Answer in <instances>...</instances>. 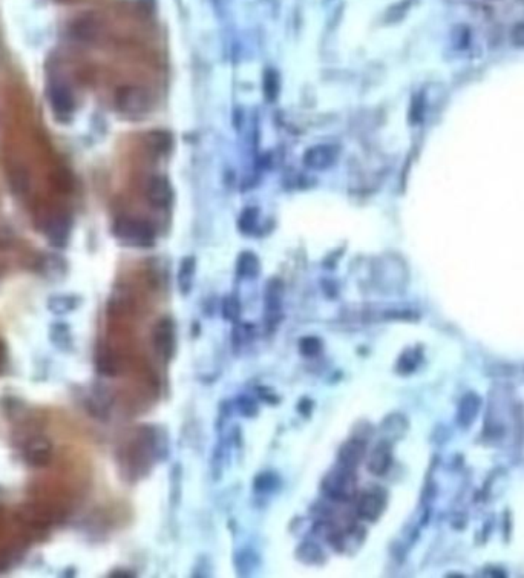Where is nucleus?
<instances>
[{
	"instance_id": "obj_36",
	"label": "nucleus",
	"mask_w": 524,
	"mask_h": 578,
	"mask_svg": "<svg viewBox=\"0 0 524 578\" xmlns=\"http://www.w3.org/2000/svg\"><path fill=\"white\" fill-rule=\"evenodd\" d=\"M451 41H452V46L457 49V51H463V49H466L469 46V41H471V34H469V29L466 27H457L454 29L452 36H451Z\"/></svg>"
},
{
	"instance_id": "obj_15",
	"label": "nucleus",
	"mask_w": 524,
	"mask_h": 578,
	"mask_svg": "<svg viewBox=\"0 0 524 578\" xmlns=\"http://www.w3.org/2000/svg\"><path fill=\"white\" fill-rule=\"evenodd\" d=\"M49 100L54 112L60 117L70 115L74 109V100L71 91L63 85H53L49 89Z\"/></svg>"
},
{
	"instance_id": "obj_14",
	"label": "nucleus",
	"mask_w": 524,
	"mask_h": 578,
	"mask_svg": "<svg viewBox=\"0 0 524 578\" xmlns=\"http://www.w3.org/2000/svg\"><path fill=\"white\" fill-rule=\"evenodd\" d=\"M235 563V571L240 577H251L258 572V569L261 566L259 556L255 551L250 548H242L240 551H236V554L233 557Z\"/></svg>"
},
{
	"instance_id": "obj_10",
	"label": "nucleus",
	"mask_w": 524,
	"mask_h": 578,
	"mask_svg": "<svg viewBox=\"0 0 524 578\" xmlns=\"http://www.w3.org/2000/svg\"><path fill=\"white\" fill-rule=\"evenodd\" d=\"M367 456V442L360 438H353L343 442L337 451V464L356 470Z\"/></svg>"
},
{
	"instance_id": "obj_20",
	"label": "nucleus",
	"mask_w": 524,
	"mask_h": 578,
	"mask_svg": "<svg viewBox=\"0 0 524 578\" xmlns=\"http://www.w3.org/2000/svg\"><path fill=\"white\" fill-rule=\"evenodd\" d=\"M296 557L306 565H320L325 561V556L322 548L315 541H303L301 546L296 549Z\"/></svg>"
},
{
	"instance_id": "obj_13",
	"label": "nucleus",
	"mask_w": 524,
	"mask_h": 578,
	"mask_svg": "<svg viewBox=\"0 0 524 578\" xmlns=\"http://www.w3.org/2000/svg\"><path fill=\"white\" fill-rule=\"evenodd\" d=\"M96 368L101 376L114 378L120 372V359L111 347L100 346L96 353Z\"/></svg>"
},
{
	"instance_id": "obj_33",
	"label": "nucleus",
	"mask_w": 524,
	"mask_h": 578,
	"mask_svg": "<svg viewBox=\"0 0 524 578\" xmlns=\"http://www.w3.org/2000/svg\"><path fill=\"white\" fill-rule=\"evenodd\" d=\"M235 408L238 409V413L244 417H255L259 412L258 402L255 399H251L250 396H246V395L236 398Z\"/></svg>"
},
{
	"instance_id": "obj_24",
	"label": "nucleus",
	"mask_w": 524,
	"mask_h": 578,
	"mask_svg": "<svg viewBox=\"0 0 524 578\" xmlns=\"http://www.w3.org/2000/svg\"><path fill=\"white\" fill-rule=\"evenodd\" d=\"M146 146L155 154H166L172 147V137L166 131H152L146 137Z\"/></svg>"
},
{
	"instance_id": "obj_32",
	"label": "nucleus",
	"mask_w": 524,
	"mask_h": 578,
	"mask_svg": "<svg viewBox=\"0 0 524 578\" xmlns=\"http://www.w3.org/2000/svg\"><path fill=\"white\" fill-rule=\"evenodd\" d=\"M414 2H416V0H400V2L393 5L386 13V22H390V23L400 22L405 15L411 11Z\"/></svg>"
},
{
	"instance_id": "obj_35",
	"label": "nucleus",
	"mask_w": 524,
	"mask_h": 578,
	"mask_svg": "<svg viewBox=\"0 0 524 578\" xmlns=\"http://www.w3.org/2000/svg\"><path fill=\"white\" fill-rule=\"evenodd\" d=\"M251 327L249 324H240L236 322L235 324V329H233V334H232V341H233V346L235 347H242V346H247L251 341Z\"/></svg>"
},
{
	"instance_id": "obj_34",
	"label": "nucleus",
	"mask_w": 524,
	"mask_h": 578,
	"mask_svg": "<svg viewBox=\"0 0 524 578\" xmlns=\"http://www.w3.org/2000/svg\"><path fill=\"white\" fill-rule=\"evenodd\" d=\"M181 465L176 464L173 465L171 471V504L175 506L178 505L180 497H181V488H183V480H181Z\"/></svg>"
},
{
	"instance_id": "obj_9",
	"label": "nucleus",
	"mask_w": 524,
	"mask_h": 578,
	"mask_svg": "<svg viewBox=\"0 0 524 578\" xmlns=\"http://www.w3.org/2000/svg\"><path fill=\"white\" fill-rule=\"evenodd\" d=\"M337 158V150L332 145H316L306 150L302 162L308 169L325 171L332 167Z\"/></svg>"
},
{
	"instance_id": "obj_29",
	"label": "nucleus",
	"mask_w": 524,
	"mask_h": 578,
	"mask_svg": "<svg viewBox=\"0 0 524 578\" xmlns=\"http://www.w3.org/2000/svg\"><path fill=\"white\" fill-rule=\"evenodd\" d=\"M298 350L303 357H315L322 351V341L316 336H303L298 343Z\"/></svg>"
},
{
	"instance_id": "obj_3",
	"label": "nucleus",
	"mask_w": 524,
	"mask_h": 578,
	"mask_svg": "<svg viewBox=\"0 0 524 578\" xmlns=\"http://www.w3.org/2000/svg\"><path fill=\"white\" fill-rule=\"evenodd\" d=\"M115 106L126 117L137 119L149 111L150 96L140 86H123L117 91Z\"/></svg>"
},
{
	"instance_id": "obj_41",
	"label": "nucleus",
	"mask_w": 524,
	"mask_h": 578,
	"mask_svg": "<svg viewBox=\"0 0 524 578\" xmlns=\"http://www.w3.org/2000/svg\"><path fill=\"white\" fill-rule=\"evenodd\" d=\"M298 412H299L302 416L308 417V416L311 414V412H313V400H310V399H307V398L301 399V400L298 402Z\"/></svg>"
},
{
	"instance_id": "obj_18",
	"label": "nucleus",
	"mask_w": 524,
	"mask_h": 578,
	"mask_svg": "<svg viewBox=\"0 0 524 578\" xmlns=\"http://www.w3.org/2000/svg\"><path fill=\"white\" fill-rule=\"evenodd\" d=\"M261 270V263L259 258L253 252H242L238 256V261H236V273H238L241 278L253 280L256 278Z\"/></svg>"
},
{
	"instance_id": "obj_42",
	"label": "nucleus",
	"mask_w": 524,
	"mask_h": 578,
	"mask_svg": "<svg viewBox=\"0 0 524 578\" xmlns=\"http://www.w3.org/2000/svg\"><path fill=\"white\" fill-rule=\"evenodd\" d=\"M111 577H133V572L129 571H114Z\"/></svg>"
},
{
	"instance_id": "obj_12",
	"label": "nucleus",
	"mask_w": 524,
	"mask_h": 578,
	"mask_svg": "<svg viewBox=\"0 0 524 578\" xmlns=\"http://www.w3.org/2000/svg\"><path fill=\"white\" fill-rule=\"evenodd\" d=\"M393 460V451L391 445L386 440L379 442L377 445L373 448V451L369 452V456L367 459V468L371 474L374 475H384L391 466Z\"/></svg>"
},
{
	"instance_id": "obj_37",
	"label": "nucleus",
	"mask_w": 524,
	"mask_h": 578,
	"mask_svg": "<svg viewBox=\"0 0 524 578\" xmlns=\"http://www.w3.org/2000/svg\"><path fill=\"white\" fill-rule=\"evenodd\" d=\"M23 517H25V520H27L28 523L37 525V526L48 525L49 520H51V515H49L48 511L40 509V508H31V509H28L27 513L23 514Z\"/></svg>"
},
{
	"instance_id": "obj_27",
	"label": "nucleus",
	"mask_w": 524,
	"mask_h": 578,
	"mask_svg": "<svg viewBox=\"0 0 524 578\" xmlns=\"http://www.w3.org/2000/svg\"><path fill=\"white\" fill-rule=\"evenodd\" d=\"M258 220H259V211L256 207H247L244 209L242 214L240 215V220H238V228L242 233H251L253 230L256 229L258 225Z\"/></svg>"
},
{
	"instance_id": "obj_30",
	"label": "nucleus",
	"mask_w": 524,
	"mask_h": 578,
	"mask_svg": "<svg viewBox=\"0 0 524 578\" xmlns=\"http://www.w3.org/2000/svg\"><path fill=\"white\" fill-rule=\"evenodd\" d=\"M225 466V448L223 443H218L215 449L212 451V459H210V470H212V477L215 480H219L223 475Z\"/></svg>"
},
{
	"instance_id": "obj_6",
	"label": "nucleus",
	"mask_w": 524,
	"mask_h": 578,
	"mask_svg": "<svg viewBox=\"0 0 524 578\" xmlns=\"http://www.w3.org/2000/svg\"><path fill=\"white\" fill-rule=\"evenodd\" d=\"M386 506V497L382 490H368L358 501V517L365 522H377Z\"/></svg>"
},
{
	"instance_id": "obj_38",
	"label": "nucleus",
	"mask_w": 524,
	"mask_h": 578,
	"mask_svg": "<svg viewBox=\"0 0 524 578\" xmlns=\"http://www.w3.org/2000/svg\"><path fill=\"white\" fill-rule=\"evenodd\" d=\"M30 186V180H28V175L25 173L23 171H14L11 173V188L19 192V194H23V192L28 190Z\"/></svg>"
},
{
	"instance_id": "obj_22",
	"label": "nucleus",
	"mask_w": 524,
	"mask_h": 578,
	"mask_svg": "<svg viewBox=\"0 0 524 578\" xmlns=\"http://www.w3.org/2000/svg\"><path fill=\"white\" fill-rule=\"evenodd\" d=\"M195 270H197V261L193 256H185L183 258V261L180 263L178 269V287L183 295H188L192 289L193 278H195Z\"/></svg>"
},
{
	"instance_id": "obj_4",
	"label": "nucleus",
	"mask_w": 524,
	"mask_h": 578,
	"mask_svg": "<svg viewBox=\"0 0 524 578\" xmlns=\"http://www.w3.org/2000/svg\"><path fill=\"white\" fill-rule=\"evenodd\" d=\"M152 346L162 361H172L176 351V329L172 317L164 316L155 324L152 331Z\"/></svg>"
},
{
	"instance_id": "obj_28",
	"label": "nucleus",
	"mask_w": 524,
	"mask_h": 578,
	"mask_svg": "<svg viewBox=\"0 0 524 578\" xmlns=\"http://www.w3.org/2000/svg\"><path fill=\"white\" fill-rule=\"evenodd\" d=\"M424 92H417L416 96L412 97L411 105H410V121L411 124H419L425 117V109H426V100H425Z\"/></svg>"
},
{
	"instance_id": "obj_25",
	"label": "nucleus",
	"mask_w": 524,
	"mask_h": 578,
	"mask_svg": "<svg viewBox=\"0 0 524 578\" xmlns=\"http://www.w3.org/2000/svg\"><path fill=\"white\" fill-rule=\"evenodd\" d=\"M40 270L49 280L62 278L66 272V264L63 259L57 258V256H46L44 259V263H41L40 265Z\"/></svg>"
},
{
	"instance_id": "obj_17",
	"label": "nucleus",
	"mask_w": 524,
	"mask_h": 578,
	"mask_svg": "<svg viewBox=\"0 0 524 578\" xmlns=\"http://www.w3.org/2000/svg\"><path fill=\"white\" fill-rule=\"evenodd\" d=\"M80 303V298L74 295H54L48 299V310L55 316H63L74 312Z\"/></svg>"
},
{
	"instance_id": "obj_5",
	"label": "nucleus",
	"mask_w": 524,
	"mask_h": 578,
	"mask_svg": "<svg viewBox=\"0 0 524 578\" xmlns=\"http://www.w3.org/2000/svg\"><path fill=\"white\" fill-rule=\"evenodd\" d=\"M285 286L279 278L270 280L264 293V307H266V327L268 333L276 330L277 324L282 317V301H284Z\"/></svg>"
},
{
	"instance_id": "obj_11",
	"label": "nucleus",
	"mask_w": 524,
	"mask_h": 578,
	"mask_svg": "<svg viewBox=\"0 0 524 578\" xmlns=\"http://www.w3.org/2000/svg\"><path fill=\"white\" fill-rule=\"evenodd\" d=\"M49 242L55 247H65L71 233V220L65 214H57L49 218L45 229Z\"/></svg>"
},
{
	"instance_id": "obj_2",
	"label": "nucleus",
	"mask_w": 524,
	"mask_h": 578,
	"mask_svg": "<svg viewBox=\"0 0 524 578\" xmlns=\"http://www.w3.org/2000/svg\"><path fill=\"white\" fill-rule=\"evenodd\" d=\"M114 235L132 247H150L155 241V230L143 218L122 216L114 223Z\"/></svg>"
},
{
	"instance_id": "obj_1",
	"label": "nucleus",
	"mask_w": 524,
	"mask_h": 578,
	"mask_svg": "<svg viewBox=\"0 0 524 578\" xmlns=\"http://www.w3.org/2000/svg\"><path fill=\"white\" fill-rule=\"evenodd\" d=\"M320 488H322V492L328 500L334 501V504H346L356 494V474L350 468L337 465L324 475Z\"/></svg>"
},
{
	"instance_id": "obj_19",
	"label": "nucleus",
	"mask_w": 524,
	"mask_h": 578,
	"mask_svg": "<svg viewBox=\"0 0 524 578\" xmlns=\"http://www.w3.org/2000/svg\"><path fill=\"white\" fill-rule=\"evenodd\" d=\"M49 339L53 342V346L60 350V351H67L72 347V336H71V329L70 325L65 322H55L51 325L49 329Z\"/></svg>"
},
{
	"instance_id": "obj_31",
	"label": "nucleus",
	"mask_w": 524,
	"mask_h": 578,
	"mask_svg": "<svg viewBox=\"0 0 524 578\" xmlns=\"http://www.w3.org/2000/svg\"><path fill=\"white\" fill-rule=\"evenodd\" d=\"M262 89H264V96L268 102H275L279 92V77L277 72L273 70H267L264 74V81H262Z\"/></svg>"
},
{
	"instance_id": "obj_26",
	"label": "nucleus",
	"mask_w": 524,
	"mask_h": 578,
	"mask_svg": "<svg viewBox=\"0 0 524 578\" xmlns=\"http://www.w3.org/2000/svg\"><path fill=\"white\" fill-rule=\"evenodd\" d=\"M221 315L225 321L229 322H240L241 317V303L236 296H225L221 304Z\"/></svg>"
},
{
	"instance_id": "obj_23",
	"label": "nucleus",
	"mask_w": 524,
	"mask_h": 578,
	"mask_svg": "<svg viewBox=\"0 0 524 578\" xmlns=\"http://www.w3.org/2000/svg\"><path fill=\"white\" fill-rule=\"evenodd\" d=\"M281 488V479L279 475L273 471H262L255 477V482H253V490L256 494H272Z\"/></svg>"
},
{
	"instance_id": "obj_7",
	"label": "nucleus",
	"mask_w": 524,
	"mask_h": 578,
	"mask_svg": "<svg viewBox=\"0 0 524 578\" xmlns=\"http://www.w3.org/2000/svg\"><path fill=\"white\" fill-rule=\"evenodd\" d=\"M145 195L148 203L155 207V209H167L171 207L173 201V190L171 183L167 181V178L162 177V175H154L148 180Z\"/></svg>"
},
{
	"instance_id": "obj_21",
	"label": "nucleus",
	"mask_w": 524,
	"mask_h": 578,
	"mask_svg": "<svg viewBox=\"0 0 524 578\" xmlns=\"http://www.w3.org/2000/svg\"><path fill=\"white\" fill-rule=\"evenodd\" d=\"M109 407H111V398L107 395V390L103 387H97L88 399L89 412L94 416L103 419L107 416Z\"/></svg>"
},
{
	"instance_id": "obj_40",
	"label": "nucleus",
	"mask_w": 524,
	"mask_h": 578,
	"mask_svg": "<svg viewBox=\"0 0 524 578\" xmlns=\"http://www.w3.org/2000/svg\"><path fill=\"white\" fill-rule=\"evenodd\" d=\"M258 396L262 399V402H266V404H270V405L279 404L277 395L268 387H258Z\"/></svg>"
},
{
	"instance_id": "obj_39",
	"label": "nucleus",
	"mask_w": 524,
	"mask_h": 578,
	"mask_svg": "<svg viewBox=\"0 0 524 578\" xmlns=\"http://www.w3.org/2000/svg\"><path fill=\"white\" fill-rule=\"evenodd\" d=\"M511 44L518 48V49H524V20L515 23L513 28L511 29Z\"/></svg>"
},
{
	"instance_id": "obj_8",
	"label": "nucleus",
	"mask_w": 524,
	"mask_h": 578,
	"mask_svg": "<svg viewBox=\"0 0 524 578\" xmlns=\"http://www.w3.org/2000/svg\"><path fill=\"white\" fill-rule=\"evenodd\" d=\"M53 452L54 448L51 440L46 438H41V435H37V438H32L31 440H28L27 445H25L23 457L27 460L28 465L34 468H44L48 466L51 464V460H53Z\"/></svg>"
},
{
	"instance_id": "obj_16",
	"label": "nucleus",
	"mask_w": 524,
	"mask_h": 578,
	"mask_svg": "<svg viewBox=\"0 0 524 578\" xmlns=\"http://www.w3.org/2000/svg\"><path fill=\"white\" fill-rule=\"evenodd\" d=\"M71 32L74 39L80 41H91L98 34V23L92 15H84V18H80L79 20L74 22Z\"/></svg>"
}]
</instances>
